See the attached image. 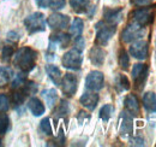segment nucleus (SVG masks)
Returning a JSON list of instances; mask_svg holds the SVG:
<instances>
[{"label":"nucleus","instance_id":"obj_38","mask_svg":"<svg viewBox=\"0 0 156 147\" xmlns=\"http://www.w3.org/2000/svg\"><path fill=\"white\" fill-rule=\"evenodd\" d=\"M132 145H135V146H144V140L142 138H135V139H132Z\"/></svg>","mask_w":156,"mask_h":147},{"label":"nucleus","instance_id":"obj_7","mask_svg":"<svg viewBox=\"0 0 156 147\" xmlns=\"http://www.w3.org/2000/svg\"><path fill=\"white\" fill-rule=\"evenodd\" d=\"M132 78L137 89H142L144 87L145 80L148 77V65L147 64H135L132 68Z\"/></svg>","mask_w":156,"mask_h":147},{"label":"nucleus","instance_id":"obj_32","mask_svg":"<svg viewBox=\"0 0 156 147\" xmlns=\"http://www.w3.org/2000/svg\"><path fill=\"white\" fill-rule=\"evenodd\" d=\"M13 53H15V51H13L12 46H5L1 51V60L4 63H9L11 60V58L13 57Z\"/></svg>","mask_w":156,"mask_h":147},{"label":"nucleus","instance_id":"obj_37","mask_svg":"<svg viewBox=\"0 0 156 147\" xmlns=\"http://www.w3.org/2000/svg\"><path fill=\"white\" fill-rule=\"evenodd\" d=\"M84 46H85V41L82 36H77L76 37V41H75V48L78 50V51H83L84 50Z\"/></svg>","mask_w":156,"mask_h":147},{"label":"nucleus","instance_id":"obj_5","mask_svg":"<svg viewBox=\"0 0 156 147\" xmlns=\"http://www.w3.org/2000/svg\"><path fill=\"white\" fill-rule=\"evenodd\" d=\"M82 62H83L82 52L76 50V48L67 51L65 55H62V59H61L62 66L69 69V70H78V69H80Z\"/></svg>","mask_w":156,"mask_h":147},{"label":"nucleus","instance_id":"obj_1","mask_svg":"<svg viewBox=\"0 0 156 147\" xmlns=\"http://www.w3.org/2000/svg\"><path fill=\"white\" fill-rule=\"evenodd\" d=\"M37 52L30 47H22L13 53V63L22 73L31 71L36 65Z\"/></svg>","mask_w":156,"mask_h":147},{"label":"nucleus","instance_id":"obj_9","mask_svg":"<svg viewBox=\"0 0 156 147\" xmlns=\"http://www.w3.org/2000/svg\"><path fill=\"white\" fill-rule=\"evenodd\" d=\"M77 77L72 74H65L62 80H61V88H62V93L66 96H73L76 92H77Z\"/></svg>","mask_w":156,"mask_h":147},{"label":"nucleus","instance_id":"obj_25","mask_svg":"<svg viewBox=\"0 0 156 147\" xmlns=\"http://www.w3.org/2000/svg\"><path fill=\"white\" fill-rule=\"evenodd\" d=\"M115 87L118 88L119 92L129 91L130 89V81H129V78L125 75L119 74L117 77H115Z\"/></svg>","mask_w":156,"mask_h":147},{"label":"nucleus","instance_id":"obj_24","mask_svg":"<svg viewBox=\"0 0 156 147\" xmlns=\"http://www.w3.org/2000/svg\"><path fill=\"white\" fill-rule=\"evenodd\" d=\"M83 28H84V23L80 18H75L71 27H70V35L73 37L80 36L83 33Z\"/></svg>","mask_w":156,"mask_h":147},{"label":"nucleus","instance_id":"obj_26","mask_svg":"<svg viewBox=\"0 0 156 147\" xmlns=\"http://www.w3.org/2000/svg\"><path fill=\"white\" fill-rule=\"evenodd\" d=\"M12 70L7 66H0V87L5 86L12 77Z\"/></svg>","mask_w":156,"mask_h":147},{"label":"nucleus","instance_id":"obj_12","mask_svg":"<svg viewBox=\"0 0 156 147\" xmlns=\"http://www.w3.org/2000/svg\"><path fill=\"white\" fill-rule=\"evenodd\" d=\"M69 23H70V17L62 13H52L47 19V24L54 30L65 29L69 25Z\"/></svg>","mask_w":156,"mask_h":147},{"label":"nucleus","instance_id":"obj_16","mask_svg":"<svg viewBox=\"0 0 156 147\" xmlns=\"http://www.w3.org/2000/svg\"><path fill=\"white\" fill-rule=\"evenodd\" d=\"M89 58H90V62L93 63V65H95V66H101V65L105 63V59H106V52H105L101 47H98V46H94V47L90 50Z\"/></svg>","mask_w":156,"mask_h":147},{"label":"nucleus","instance_id":"obj_4","mask_svg":"<svg viewBox=\"0 0 156 147\" xmlns=\"http://www.w3.org/2000/svg\"><path fill=\"white\" fill-rule=\"evenodd\" d=\"M154 16L155 15H154L153 7H150V6H144V7L137 9L131 13L132 21L142 27H147V25L151 24L154 22Z\"/></svg>","mask_w":156,"mask_h":147},{"label":"nucleus","instance_id":"obj_20","mask_svg":"<svg viewBox=\"0 0 156 147\" xmlns=\"http://www.w3.org/2000/svg\"><path fill=\"white\" fill-rule=\"evenodd\" d=\"M143 106L148 112H156V94L148 92L143 96Z\"/></svg>","mask_w":156,"mask_h":147},{"label":"nucleus","instance_id":"obj_11","mask_svg":"<svg viewBox=\"0 0 156 147\" xmlns=\"http://www.w3.org/2000/svg\"><path fill=\"white\" fill-rule=\"evenodd\" d=\"M119 131L124 138L130 136L133 133V121L129 112H122L119 118Z\"/></svg>","mask_w":156,"mask_h":147},{"label":"nucleus","instance_id":"obj_28","mask_svg":"<svg viewBox=\"0 0 156 147\" xmlns=\"http://www.w3.org/2000/svg\"><path fill=\"white\" fill-rule=\"evenodd\" d=\"M118 60H119V65L121 69L124 70H127L129 69V65H130V57L127 55V52L121 48L119 51V57H118Z\"/></svg>","mask_w":156,"mask_h":147},{"label":"nucleus","instance_id":"obj_33","mask_svg":"<svg viewBox=\"0 0 156 147\" xmlns=\"http://www.w3.org/2000/svg\"><path fill=\"white\" fill-rule=\"evenodd\" d=\"M40 128L43 131V134H46V135H52V134H53L49 118H43V119L41 121V123H40Z\"/></svg>","mask_w":156,"mask_h":147},{"label":"nucleus","instance_id":"obj_21","mask_svg":"<svg viewBox=\"0 0 156 147\" xmlns=\"http://www.w3.org/2000/svg\"><path fill=\"white\" fill-rule=\"evenodd\" d=\"M89 0H70V5L77 13H84L89 9Z\"/></svg>","mask_w":156,"mask_h":147},{"label":"nucleus","instance_id":"obj_36","mask_svg":"<svg viewBox=\"0 0 156 147\" xmlns=\"http://www.w3.org/2000/svg\"><path fill=\"white\" fill-rule=\"evenodd\" d=\"M154 0H131V2L133 5H136L138 7H144V6H150L153 4Z\"/></svg>","mask_w":156,"mask_h":147},{"label":"nucleus","instance_id":"obj_13","mask_svg":"<svg viewBox=\"0 0 156 147\" xmlns=\"http://www.w3.org/2000/svg\"><path fill=\"white\" fill-rule=\"evenodd\" d=\"M122 17V9L118 7V9H105L103 11V18L107 24H112V25H117L118 23L121 21Z\"/></svg>","mask_w":156,"mask_h":147},{"label":"nucleus","instance_id":"obj_31","mask_svg":"<svg viewBox=\"0 0 156 147\" xmlns=\"http://www.w3.org/2000/svg\"><path fill=\"white\" fill-rule=\"evenodd\" d=\"M113 110H114L113 106L109 105V104L102 106L101 110H100V118L102 121H105V122H108L109 118H111V116H112V113H113Z\"/></svg>","mask_w":156,"mask_h":147},{"label":"nucleus","instance_id":"obj_19","mask_svg":"<svg viewBox=\"0 0 156 147\" xmlns=\"http://www.w3.org/2000/svg\"><path fill=\"white\" fill-rule=\"evenodd\" d=\"M37 6L42 9H53V10H60L65 6V0H35Z\"/></svg>","mask_w":156,"mask_h":147},{"label":"nucleus","instance_id":"obj_15","mask_svg":"<svg viewBox=\"0 0 156 147\" xmlns=\"http://www.w3.org/2000/svg\"><path fill=\"white\" fill-rule=\"evenodd\" d=\"M124 104H125L126 112H129L131 116H138V115H139L140 107H139V101H138L136 95L129 94V95L125 98Z\"/></svg>","mask_w":156,"mask_h":147},{"label":"nucleus","instance_id":"obj_17","mask_svg":"<svg viewBox=\"0 0 156 147\" xmlns=\"http://www.w3.org/2000/svg\"><path fill=\"white\" fill-rule=\"evenodd\" d=\"M46 73L55 86H60L61 80H62V75H61V71L57 65H53V64L46 65Z\"/></svg>","mask_w":156,"mask_h":147},{"label":"nucleus","instance_id":"obj_6","mask_svg":"<svg viewBox=\"0 0 156 147\" xmlns=\"http://www.w3.org/2000/svg\"><path fill=\"white\" fill-rule=\"evenodd\" d=\"M144 34V27L137 24L135 22L130 23L121 33V41L125 42V43H129V42H132V41H136L139 40L140 37L143 36Z\"/></svg>","mask_w":156,"mask_h":147},{"label":"nucleus","instance_id":"obj_35","mask_svg":"<svg viewBox=\"0 0 156 147\" xmlns=\"http://www.w3.org/2000/svg\"><path fill=\"white\" fill-rule=\"evenodd\" d=\"M10 107V100L5 94H0V112H6Z\"/></svg>","mask_w":156,"mask_h":147},{"label":"nucleus","instance_id":"obj_34","mask_svg":"<svg viewBox=\"0 0 156 147\" xmlns=\"http://www.w3.org/2000/svg\"><path fill=\"white\" fill-rule=\"evenodd\" d=\"M27 82V80H25V75L24 73H20L16 75V77H15V80L12 81V88H20L22 87L24 83Z\"/></svg>","mask_w":156,"mask_h":147},{"label":"nucleus","instance_id":"obj_3","mask_svg":"<svg viewBox=\"0 0 156 147\" xmlns=\"http://www.w3.org/2000/svg\"><path fill=\"white\" fill-rule=\"evenodd\" d=\"M98 33H96V45L98 46H106L109 40L113 37V35L117 32V27L112 24H103V22H100L96 25Z\"/></svg>","mask_w":156,"mask_h":147},{"label":"nucleus","instance_id":"obj_14","mask_svg":"<svg viewBox=\"0 0 156 147\" xmlns=\"http://www.w3.org/2000/svg\"><path fill=\"white\" fill-rule=\"evenodd\" d=\"M79 103L88 110L93 111L98 103V94H96L95 92H87L84 93L80 99H79Z\"/></svg>","mask_w":156,"mask_h":147},{"label":"nucleus","instance_id":"obj_8","mask_svg":"<svg viewBox=\"0 0 156 147\" xmlns=\"http://www.w3.org/2000/svg\"><path fill=\"white\" fill-rule=\"evenodd\" d=\"M130 55L133 58L144 60L148 58L149 55V47L148 42L145 40H136L131 46H130Z\"/></svg>","mask_w":156,"mask_h":147},{"label":"nucleus","instance_id":"obj_29","mask_svg":"<svg viewBox=\"0 0 156 147\" xmlns=\"http://www.w3.org/2000/svg\"><path fill=\"white\" fill-rule=\"evenodd\" d=\"M69 111H70V107H69V103H67V101H65V100H62V101L59 104L58 106H57L55 111H54V116H55V118L65 117V116H67Z\"/></svg>","mask_w":156,"mask_h":147},{"label":"nucleus","instance_id":"obj_23","mask_svg":"<svg viewBox=\"0 0 156 147\" xmlns=\"http://www.w3.org/2000/svg\"><path fill=\"white\" fill-rule=\"evenodd\" d=\"M42 96L44 98L46 103L48 104V106L52 109L57 105V101H58V93L55 89H47V91H43L42 92Z\"/></svg>","mask_w":156,"mask_h":147},{"label":"nucleus","instance_id":"obj_39","mask_svg":"<svg viewBox=\"0 0 156 147\" xmlns=\"http://www.w3.org/2000/svg\"><path fill=\"white\" fill-rule=\"evenodd\" d=\"M0 142H1V141H0ZM0 146H1V144H0Z\"/></svg>","mask_w":156,"mask_h":147},{"label":"nucleus","instance_id":"obj_10","mask_svg":"<svg viewBox=\"0 0 156 147\" xmlns=\"http://www.w3.org/2000/svg\"><path fill=\"white\" fill-rule=\"evenodd\" d=\"M103 82H105V76L101 71H91L85 78V87L89 91L96 92L100 91L103 87Z\"/></svg>","mask_w":156,"mask_h":147},{"label":"nucleus","instance_id":"obj_22","mask_svg":"<svg viewBox=\"0 0 156 147\" xmlns=\"http://www.w3.org/2000/svg\"><path fill=\"white\" fill-rule=\"evenodd\" d=\"M70 41H71V36L69 34H64V33L52 35V37H51V42H53L55 45H59L62 48L67 47L69 43H70Z\"/></svg>","mask_w":156,"mask_h":147},{"label":"nucleus","instance_id":"obj_2","mask_svg":"<svg viewBox=\"0 0 156 147\" xmlns=\"http://www.w3.org/2000/svg\"><path fill=\"white\" fill-rule=\"evenodd\" d=\"M24 27L28 30L29 34H35L40 32H44L46 29V19L44 15L41 12H34L29 15L27 18L24 19Z\"/></svg>","mask_w":156,"mask_h":147},{"label":"nucleus","instance_id":"obj_27","mask_svg":"<svg viewBox=\"0 0 156 147\" xmlns=\"http://www.w3.org/2000/svg\"><path fill=\"white\" fill-rule=\"evenodd\" d=\"M27 96H28V94H27L24 88H20H20H16V92L13 93V95H12V99H13L15 105L16 106L22 105L24 103V100H25Z\"/></svg>","mask_w":156,"mask_h":147},{"label":"nucleus","instance_id":"obj_30","mask_svg":"<svg viewBox=\"0 0 156 147\" xmlns=\"http://www.w3.org/2000/svg\"><path fill=\"white\" fill-rule=\"evenodd\" d=\"M10 128V118L5 112L0 113V135L6 134V131Z\"/></svg>","mask_w":156,"mask_h":147},{"label":"nucleus","instance_id":"obj_18","mask_svg":"<svg viewBox=\"0 0 156 147\" xmlns=\"http://www.w3.org/2000/svg\"><path fill=\"white\" fill-rule=\"evenodd\" d=\"M28 107H29V110L30 112L35 116V117H39L41 115H43L44 113V105L42 104V101L37 99V98H31L30 100H29V103H28Z\"/></svg>","mask_w":156,"mask_h":147}]
</instances>
